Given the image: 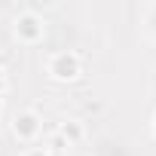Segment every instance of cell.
Instances as JSON below:
<instances>
[{"mask_svg":"<svg viewBox=\"0 0 156 156\" xmlns=\"http://www.w3.org/2000/svg\"><path fill=\"white\" fill-rule=\"evenodd\" d=\"M0 107H3V98H0Z\"/></svg>","mask_w":156,"mask_h":156,"instance_id":"cell-9","label":"cell"},{"mask_svg":"<svg viewBox=\"0 0 156 156\" xmlns=\"http://www.w3.org/2000/svg\"><path fill=\"white\" fill-rule=\"evenodd\" d=\"M43 34H46V25H43V19H40L34 9L19 12V19H16V37H19L22 43H40Z\"/></svg>","mask_w":156,"mask_h":156,"instance_id":"cell-2","label":"cell"},{"mask_svg":"<svg viewBox=\"0 0 156 156\" xmlns=\"http://www.w3.org/2000/svg\"><path fill=\"white\" fill-rule=\"evenodd\" d=\"M40 129H43V122H40V116H37L34 110L16 113V119H12V135H16L19 141H34V138L40 135Z\"/></svg>","mask_w":156,"mask_h":156,"instance_id":"cell-3","label":"cell"},{"mask_svg":"<svg viewBox=\"0 0 156 156\" xmlns=\"http://www.w3.org/2000/svg\"><path fill=\"white\" fill-rule=\"evenodd\" d=\"M67 147H70V144H67L58 132H55V135L49 138V144H46V150H49V153H61V150H67Z\"/></svg>","mask_w":156,"mask_h":156,"instance_id":"cell-5","label":"cell"},{"mask_svg":"<svg viewBox=\"0 0 156 156\" xmlns=\"http://www.w3.org/2000/svg\"><path fill=\"white\" fill-rule=\"evenodd\" d=\"M3 92H6V70L0 67V98H3Z\"/></svg>","mask_w":156,"mask_h":156,"instance_id":"cell-7","label":"cell"},{"mask_svg":"<svg viewBox=\"0 0 156 156\" xmlns=\"http://www.w3.org/2000/svg\"><path fill=\"white\" fill-rule=\"evenodd\" d=\"M25 156H52V153H49V150H46V147H37V150H28V153H25Z\"/></svg>","mask_w":156,"mask_h":156,"instance_id":"cell-6","label":"cell"},{"mask_svg":"<svg viewBox=\"0 0 156 156\" xmlns=\"http://www.w3.org/2000/svg\"><path fill=\"white\" fill-rule=\"evenodd\" d=\"M153 135H156V116H153Z\"/></svg>","mask_w":156,"mask_h":156,"instance_id":"cell-8","label":"cell"},{"mask_svg":"<svg viewBox=\"0 0 156 156\" xmlns=\"http://www.w3.org/2000/svg\"><path fill=\"white\" fill-rule=\"evenodd\" d=\"M46 70H49V76H52V80H58V83H70V80H76V76H80L83 64H80V55H76V52L61 49V52L49 55Z\"/></svg>","mask_w":156,"mask_h":156,"instance_id":"cell-1","label":"cell"},{"mask_svg":"<svg viewBox=\"0 0 156 156\" xmlns=\"http://www.w3.org/2000/svg\"><path fill=\"white\" fill-rule=\"evenodd\" d=\"M58 135L67 141V144H76V141H83V126L80 122H61V129H58Z\"/></svg>","mask_w":156,"mask_h":156,"instance_id":"cell-4","label":"cell"}]
</instances>
